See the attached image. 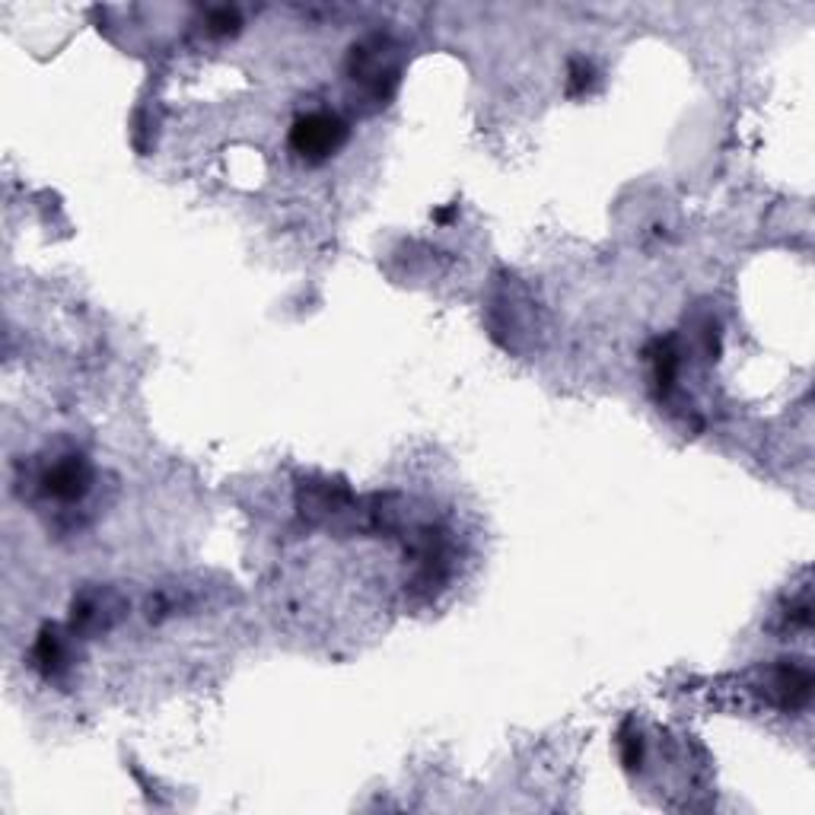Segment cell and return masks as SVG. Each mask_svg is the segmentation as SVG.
<instances>
[{"mask_svg": "<svg viewBox=\"0 0 815 815\" xmlns=\"http://www.w3.org/2000/svg\"><path fill=\"white\" fill-rule=\"evenodd\" d=\"M348 125L335 112H309L293 121L290 128V150L306 160L309 166L325 163L348 144Z\"/></svg>", "mask_w": 815, "mask_h": 815, "instance_id": "obj_1", "label": "cell"}, {"mask_svg": "<svg viewBox=\"0 0 815 815\" xmlns=\"http://www.w3.org/2000/svg\"><path fill=\"white\" fill-rule=\"evenodd\" d=\"M90 478V465L80 456H67L58 465H51V472L45 475V494L58 500H80L90 491Z\"/></svg>", "mask_w": 815, "mask_h": 815, "instance_id": "obj_2", "label": "cell"}, {"mask_svg": "<svg viewBox=\"0 0 815 815\" xmlns=\"http://www.w3.org/2000/svg\"><path fill=\"white\" fill-rule=\"evenodd\" d=\"M32 663H36V669L45 675V679H51V675H58V672L67 666L64 640H61L58 628H45V631H42L36 650H32Z\"/></svg>", "mask_w": 815, "mask_h": 815, "instance_id": "obj_3", "label": "cell"}, {"mask_svg": "<svg viewBox=\"0 0 815 815\" xmlns=\"http://www.w3.org/2000/svg\"><path fill=\"white\" fill-rule=\"evenodd\" d=\"M207 32H211V36H236V32H239V13L230 10V7L214 10L211 16H207Z\"/></svg>", "mask_w": 815, "mask_h": 815, "instance_id": "obj_4", "label": "cell"}, {"mask_svg": "<svg viewBox=\"0 0 815 815\" xmlns=\"http://www.w3.org/2000/svg\"><path fill=\"white\" fill-rule=\"evenodd\" d=\"M589 83H593V71H589V64L586 61L570 64V93H583Z\"/></svg>", "mask_w": 815, "mask_h": 815, "instance_id": "obj_5", "label": "cell"}]
</instances>
